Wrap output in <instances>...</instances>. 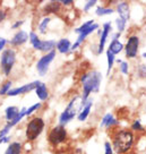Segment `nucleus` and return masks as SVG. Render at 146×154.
<instances>
[{
	"label": "nucleus",
	"mask_w": 146,
	"mask_h": 154,
	"mask_svg": "<svg viewBox=\"0 0 146 154\" xmlns=\"http://www.w3.org/2000/svg\"><path fill=\"white\" fill-rule=\"evenodd\" d=\"M101 79H102V75H101V72H99L97 70H91V72L82 75L81 82L83 84V93H82V100H81L79 109H82V108L85 106L88 95L92 92H95V93L99 92Z\"/></svg>",
	"instance_id": "nucleus-1"
},
{
	"label": "nucleus",
	"mask_w": 146,
	"mask_h": 154,
	"mask_svg": "<svg viewBox=\"0 0 146 154\" xmlns=\"http://www.w3.org/2000/svg\"><path fill=\"white\" fill-rule=\"evenodd\" d=\"M112 142H113V149H116V152L118 154H122L132 147L134 135L130 130H117L112 134Z\"/></svg>",
	"instance_id": "nucleus-2"
},
{
	"label": "nucleus",
	"mask_w": 146,
	"mask_h": 154,
	"mask_svg": "<svg viewBox=\"0 0 146 154\" xmlns=\"http://www.w3.org/2000/svg\"><path fill=\"white\" fill-rule=\"evenodd\" d=\"M44 126H45V122L42 118H39V117H35L32 120L27 124V127H26V137L29 140H36L40 136V134L42 133V130L44 129Z\"/></svg>",
	"instance_id": "nucleus-3"
},
{
	"label": "nucleus",
	"mask_w": 146,
	"mask_h": 154,
	"mask_svg": "<svg viewBox=\"0 0 146 154\" xmlns=\"http://www.w3.org/2000/svg\"><path fill=\"white\" fill-rule=\"evenodd\" d=\"M15 61H16V53L14 50L7 49L2 52L1 58H0V65H1V69L6 76H9Z\"/></svg>",
	"instance_id": "nucleus-4"
},
{
	"label": "nucleus",
	"mask_w": 146,
	"mask_h": 154,
	"mask_svg": "<svg viewBox=\"0 0 146 154\" xmlns=\"http://www.w3.org/2000/svg\"><path fill=\"white\" fill-rule=\"evenodd\" d=\"M66 140H67V131L65 129V127L61 125L52 128L48 135L49 143L51 145H53V146L61 144Z\"/></svg>",
	"instance_id": "nucleus-5"
},
{
	"label": "nucleus",
	"mask_w": 146,
	"mask_h": 154,
	"mask_svg": "<svg viewBox=\"0 0 146 154\" xmlns=\"http://www.w3.org/2000/svg\"><path fill=\"white\" fill-rule=\"evenodd\" d=\"M76 100H77V96H75L71 101L69 102V104L67 106V108L65 109L59 117V122L60 125L62 126L65 124H67L69 121L75 118V116L77 113V109H76Z\"/></svg>",
	"instance_id": "nucleus-6"
},
{
	"label": "nucleus",
	"mask_w": 146,
	"mask_h": 154,
	"mask_svg": "<svg viewBox=\"0 0 146 154\" xmlns=\"http://www.w3.org/2000/svg\"><path fill=\"white\" fill-rule=\"evenodd\" d=\"M56 57V51L52 50V51H50L48 52L45 56L40 59L38 63H36V69H38V72L41 76H44L47 72H48V69H49V65L52 63V60L54 59Z\"/></svg>",
	"instance_id": "nucleus-7"
},
{
	"label": "nucleus",
	"mask_w": 146,
	"mask_h": 154,
	"mask_svg": "<svg viewBox=\"0 0 146 154\" xmlns=\"http://www.w3.org/2000/svg\"><path fill=\"white\" fill-rule=\"evenodd\" d=\"M138 45H139V38L136 35H132L128 38L126 44V56L127 58H135L138 52Z\"/></svg>",
	"instance_id": "nucleus-8"
},
{
	"label": "nucleus",
	"mask_w": 146,
	"mask_h": 154,
	"mask_svg": "<svg viewBox=\"0 0 146 154\" xmlns=\"http://www.w3.org/2000/svg\"><path fill=\"white\" fill-rule=\"evenodd\" d=\"M40 83H41L40 81H35V82H32V83H29V84L23 85V86H20V87L13 88V90H10V91L7 93V95L16 96V95H20V94H25V93H29V92H31L32 90H35Z\"/></svg>",
	"instance_id": "nucleus-9"
},
{
	"label": "nucleus",
	"mask_w": 146,
	"mask_h": 154,
	"mask_svg": "<svg viewBox=\"0 0 146 154\" xmlns=\"http://www.w3.org/2000/svg\"><path fill=\"white\" fill-rule=\"evenodd\" d=\"M111 31V23H105L103 25V31L101 33V38H100V44H99V50L97 52L99 53H102L103 52V49H104V44H105V41H107L108 36H109V33Z\"/></svg>",
	"instance_id": "nucleus-10"
},
{
	"label": "nucleus",
	"mask_w": 146,
	"mask_h": 154,
	"mask_svg": "<svg viewBox=\"0 0 146 154\" xmlns=\"http://www.w3.org/2000/svg\"><path fill=\"white\" fill-rule=\"evenodd\" d=\"M27 40H29V34L26 33V32H24V31H18V32L13 36V38L10 40L9 43L11 44V45L18 47V45H22L23 43H25Z\"/></svg>",
	"instance_id": "nucleus-11"
},
{
	"label": "nucleus",
	"mask_w": 146,
	"mask_h": 154,
	"mask_svg": "<svg viewBox=\"0 0 146 154\" xmlns=\"http://www.w3.org/2000/svg\"><path fill=\"white\" fill-rule=\"evenodd\" d=\"M117 10L121 19H123L125 22H127L129 19V6L127 2H120L117 7Z\"/></svg>",
	"instance_id": "nucleus-12"
},
{
	"label": "nucleus",
	"mask_w": 146,
	"mask_h": 154,
	"mask_svg": "<svg viewBox=\"0 0 146 154\" xmlns=\"http://www.w3.org/2000/svg\"><path fill=\"white\" fill-rule=\"evenodd\" d=\"M35 93H36V95H38V97L41 101H45L49 97L48 88H47L45 84H43V83H40L38 85V87L35 88Z\"/></svg>",
	"instance_id": "nucleus-13"
},
{
	"label": "nucleus",
	"mask_w": 146,
	"mask_h": 154,
	"mask_svg": "<svg viewBox=\"0 0 146 154\" xmlns=\"http://www.w3.org/2000/svg\"><path fill=\"white\" fill-rule=\"evenodd\" d=\"M56 47L59 50V52L67 53L70 50V48H71V43H70V41L67 40V38H61L58 43H57Z\"/></svg>",
	"instance_id": "nucleus-14"
},
{
	"label": "nucleus",
	"mask_w": 146,
	"mask_h": 154,
	"mask_svg": "<svg viewBox=\"0 0 146 154\" xmlns=\"http://www.w3.org/2000/svg\"><path fill=\"white\" fill-rule=\"evenodd\" d=\"M91 108H92V100H87L86 101V104L85 106L83 108V110L82 112H79V115H78V120L79 121H84L86 118H87L88 113H90V111H91Z\"/></svg>",
	"instance_id": "nucleus-15"
},
{
	"label": "nucleus",
	"mask_w": 146,
	"mask_h": 154,
	"mask_svg": "<svg viewBox=\"0 0 146 154\" xmlns=\"http://www.w3.org/2000/svg\"><path fill=\"white\" fill-rule=\"evenodd\" d=\"M57 45L56 41L53 40H49V41H41V44H40V51H52L54 49V47Z\"/></svg>",
	"instance_id": "nucleus-16"
},
{
	"label": "nucleus",
	"mask_w": 146,
	"mask_h": 154,
	"mask_svg": "<svg viewBox=\"0 0 146 154\" xmlns=\"http://www.w3.org/2000/svg\"><path fill=\"white\" fill-rule=\"evenodd\" d=\"M113 125H118V121L113 118V116L111 115V113H107V115L103 117L102 121H101V126H105L107 128H109V127H111V126Z\"/></svg>",
	"instance_id": "nucleus-17"
},
{
	"label": "nucleus",
	"mask_w": 146,
	"mask_h": 154,
	"mask_svg": "<svg viewBox=\"0 0 146 154\" xmlns=\"http://www.w3.org/2000/svg\"><path fill=\"white\" fill-rule=\"evenodd\" d=\"M18 113H20V109L17 106H8L6 109V119L9 121L14 120Z\"/></svg>",
	"instance_id": "nucleus-18"
},
{
	"label": "nucleus",
	"mask_w": 146,
	"mask_h": 154,
	"mask_svg": "<svg viewBox=\"0 0 146 154\" xmlns=\"http://www.w3.org/2000/svg\"><path fill=\"white\" fill-rule=\"evenodd\" d=\"M99 29V25L94 23V24H93L92 26L90 27V29H87L86 31H84L83 33L79 34V36H78L77 41H76V43H77L78 45H81V43H82V42L84 41V38H86V36H87L88 34H91V33L93 32V31H95V29Z\"/></svg>",
	"instance_id": "nucleus-19"
},
{
	"label": "nucleus",
	"mask_w": 146,
	"mask_h": 154,
	"mask_svg": "<svg viewBox=\"0 0 146 154\" xmlns=\"http://www.w3.org/2000/svg\"><path fill=\"white\" fill-rule=\"evenodd\" d=\"M20 151H22V145L18 142H14L8 146L5 154H20Z\"/></svg>",
	"instance_id": "nucleus-20"
},
{
	"label": "nucleus",
	"mask_w": 146,
	"mask_h": 154,
	"mask_svg": "<svg viewBox=\"0 0 146 154\" xmlns=\"http://www.w3.org/2000/svg\"><path fill=\"white\" fill-rule=\"evenodd\" d=\"M123 49V45H122L121 42H119V41H112L110 45H109V51L113 54H117V53L121 52V50Z\"/></svg>",
	"instance_id": "nucleus-21"
},
{
	"label": "nucleus",
	"mask_w": 146,
	"mask_h": 154,
	"mask_svg": "<svg viewBox=\"0 0 146 154\" xmlns=\"http://www.w3.org/2000/svg\"><path fill=\"white\" fill-rule=\"evenodd\" d=\"M60 8V5H59V2L57 1H54V2H50L48 5L45 6V8H44V11H45V14H54V13H57Z\"/></svg>",
	"instance_id": "nucleus-22"
},
{
	"label": "nucleus",
	"mask_w": 146,
	"mask_h": 154,
	"mask_svg": "<svg viewBox=\"0 0 146 154\" xmlns=\"http://www.w3.org/2000/svg\"><path fill=\"white\" fill-rule=\"evenodd\" d=\"M29 42L32 43V45L34 47V49L39 50L40 44H41V40H40L39 36L36 35V33H34V32H31V33L29 34Z\"/></svg>",
	"instance_id": "nucleus-23"
},
{
	"label": "nucleus",
	"mask_w": 146,
	"mask_h": 154,
	"mask_svg": "<svg viewBox=\"0 0 146 154\" xmlns=\"http://www.w3.org/2000/svg\"><path fill=\"white\" fill-rule=\"evenodd\" d=\"M107 58H108V70H107V75L109 76V74L111 72L112 65H113V61H114V54L111 53L109 50L107 51Z\"/></svg>",
	"instance_id": "nucleus-24"
},
{
	"label": "nucleus",
	"mask_w": 146,
	"mask_h": 154,
	"mask_svg": "<svg viewBox=\"0 0 146 154\" xmlns=\"http://www.w3.org/2000/svg\"><path fill=\"white\" fill-rule=\"evenodd\" d=\"M95 13H96V15H99V16H103V15H110V14H113V13H114V10L112 9V8H104V7H97L96 10H95Z\"/></svg>",
	"instance_id": "nucleus-25"
},
{
	"label": "nucleus",
	"mask_w": 146,
	"mask_h": 154,
	"mask_svg": "<svg viewBox=\"0 0 146 154\" xmlns=\"http://www.w3.org/2000/svg\"><path fill=\"white\" fill-rule=\"evenodd\" d=\"M93 24H94V20H92V19H91V20H87V22H86V23H84L81 27L76 29V31H75V32H76V33H78V34L83 33L84 31H86L87 29H90Z\"/></svg>",
	"instance_id": "nucleus-26"
},
{
	"label": "nucleus",
	"mask_w": 146,
	"mask_h": 154,
	"mask_svg": "<svg viewBox=\"0 0 146 154\" xmlns=\"http://www.w3.org/2000/svg\"><path fill=\"white\" fill-rule=\"evenodd\" d=\"M50 20H51L50 17H44V18L42 19V22H41L39 25V29L41 33H45V29H47V27H48Z\"/></svg>",
	"instance_id": "nucleus-27"
},
{
	"label": "nucleus",
	"mask_w": 146,
	"mask_h": 154,
	"mask_svg": "<svg viewBox=\"0 0 146 154\" xmlns=\"http://www.w3.org/2000/svg\"><path fill=\"white\" fill-rule=\"evenodd\" d=\"M10 86H11V82L8 81V82H6L2 87L0 88V95H7V93L10 91Z\"/></svg>",
	"instance_id": "nucleus-28"
},
{
	"label": "nucleus",
	"mask_w": 146,
	"mask_h": 154,
	"mask_svg": "<svg viewBox=\"0 0 146 154\" xmlns=\"http://www.w3.org/2000/svg\"><path fill=\"white\" fill-rule=\"evenodd\" d=\"M116 24H117V27H118V31H119V33H121L122 31L125 29V26H126V22L121 19L120 17L119 18L116 19Z\"/></svg>",
	"instance_id": "nucleus-29"
},
{
	"label": "nucleus",
	"mask_w": 146,
	"mask_h": 154,
	"mask_svg": "<svg viewBox=\"0 0 146 154\" xmlns=\"http://www.w3.org/2000/svg\"><path fill=\"white\" fill-rule=\"evenodd\" d=\"M40 106H41V103H35V104H33L32 106H29V109L26 110V116H29L32 112H34L35 110H38Z\"/></svg>",
	"instance_id": "nucleus-30"
},
{
	"label": "nucleus",
	"mask_w": 146,
	"mask_h": 154,
	"mask_svg": "<svg viewBox=\"0 0 146 154\" xmlns=\"http://www.w3.org/2000/svg\"><path fill=\"white\" fill-rule=\"evenodd\" d=\"M120 70H121V72L125 74V75L128 74V63H127L126 61H121V63H120Z\"/></svg>",
	"instance_id": "nucleus-31"
},
{
	"label": "nucleus",
	"mask_w": 146,
	"mask_h": 154,
	"mask_svg": "<svg viewBox=\"0 0 146 154\" xmlns=\"http://www.w3.org/2000/svg\"><path fill=\"white\" fill-rule=\"evenodd\" d=\"M132 130H143L144 128H143V126L141 125V121H139V120H136L135 122H134V124H132Z\"/></svg>",
	"instance_id": "nucleus-32"
},
{
	"label": "nucleus",
	"mask_w": 146,
	"mask_h": 154,
	"mask_svg": "<svg viewBox=\"0 0 146 154\" xmlns=\"http://www.w3.org/2000/svg\"><path fill=\"white\" fill-rule=\"evenodd\" d=\"M104 149H105V152H104V154H112V146L111 144L109 143V142H105V144H104Z\"/></svg>",
	"instance_id": "nucleus-33"
},
{
	"label": "nucleus",
	"mask_w": 146,
	"mask_h": 154,
	"mask_svg": "<svg viewBox=\"0 0 146 154\" xmlns=\"http://www.w3.org/2000/svg\"><path fill=\"white\" fill-rule=\"evenodd\" d=\"M95 4H96V1H95V0L87 1V2H86V5H85V7H84V10H85V11H88L90 8H92L93 6H95Z\"/></svg>",
	"instance_id": "nucleus-34"
},
{
	"label": "nucleus",
	"mask_w": 146,
	"mask_h": 154,
	"mask_svg": "<svg viewBox=\"0 0 146 154\" xmlns=\"http://www.w3.org/2000/svg\"><path fill=\"white\" fill-rule=\"evenodd\" d=\"M139 76L146 77V66H141L139 67Z\"/></svg>",
	"instance_id": "nucleus-35"
},
{
	"label": "nucleus",
	"mask_w": 146,
	"mask_h": 154,
	"mask_svg": "<svg viewBox=\"0 0 146 154\" xmlns=\"http://www.w3.org/2000/svg\"><path fill=\"white\" fill-rule=\"evenodd\" d=\"M6 43H7V40H6V38H0V51L5 48Z\"/></svg>",
	"instance_id": "nucleus-36"
},
{
	"label": "nucleus",
	"mask_w": 146,
	"mask_h": 154,
	"mask_svg": "<svg viewBox=\"0 0 146 154\" xmlns=\"http://www.w3.org/2000/svg\"><path fill=\"white\" fill-rule=\"evenodd\" d=\"M23 24H24V20H18V22H16V23H15L11 27H13V29H18V27H20V26H22Z\"/></svg>",
	"instance_id": "nucleus-37"
},
{
	"label": "nucleus",
	"mask_w": 146,
	"mask_h": 154,
	"mask_svg": "<svg viewBox=\"0 0 146 154\" xmlns=\"http://www.w3.org/2000/svg\"><path fill=\"white\" fill-rule=\"evenodd\" d=\"M10 140L9 136H5V137H0V144H2V143H8Z\"/></svg>",
	"instance_id": "nucleus-38"
},
{
	"label": "nucleus",
	"mask_w": 146,
	"mask_h": 154,
	"mask_svg": "<svg viewBox=\"0 0 146 154\" xmlns=\"http://www.w3.org/2000/svg\"><path fill=\"white\" fill-rule=\"evenodd\" d=\"M6 18V13L4 10H0V23Z\"/></svg>",
	"instance_id": "nucleus-39"
},
{
	"label": "nucleus",
	"mask_w": 146,
	"mask_h": 154,
	"mask_svg": "<svg viewBox=\"0 0 146 154\" xmlns=\"http://www.w3.org/2000/svg\"><path fill=\"white\" fill-rule=\"evenodd\" d=\"M61 4L68 6V5H70V4H73V0H63V1H61Z\"/></svg>",
	"instance_id": "nucleus-40"
},
{
	"label": "nucleus",
	"mask_w": 146,
	"mask_h": 154,
	"mask_svg": "<svg viewBox=\"0 0 146 154\" xmlns=\"http://www.w3.org/2000/svg\"><path fill=\"white\" fill-rule=\"evenodd\" d=\"M120 38V33L118 32V33H116L114 35H113V38H112V41H118V38Z\"/></svg>",
	"instance_id": "nucleus-41"
},
{
	"label": "nucleus",
	"mask_w": 146,
	"mask_h": 154,
	"mask_svg": "<svg viewBox=\"0 0 146 154\" xmlns=\"http://www.w3.org/2000/svg\"><path fill=\"white\" fill-rule=\"evenodd\" d=\"M143 58H146V52L143 53Z\"/></svg>",
	"instance_id": "nucleus-42"
}]
</instances>
